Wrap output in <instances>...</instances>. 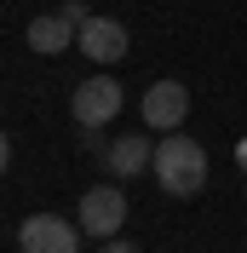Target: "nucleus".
Wrapping results in <instances>:
<instances>
[{"label":"nucleus","mask_w":247,"mask_h":253,"mask_svg":"<svg viewBox=\"0 0 247 253\" xmlns=\"http://www.w3.org/2000/svg\"><path fill=\"white\" fill-rule=\"evenodd\" d=\"M144 121L150 126H161V132H178L184 126V115H190V86L184 81H155L150 92H144Z\"/></svg>","instance_id":"obj_6"},{"label":"nucleus","mask_w":247,"mask_h":253,"mask_svg":"<svg viewBox=\"0 0 247 253\" xmlns=\"http://www.w3.org/2000/svg\"><path fill=\"white\" fill-rule=\"evenodd\" d=\"M104 167L115 178H132V173H144V167H155V144L138 138V132H126V138L104 144Z\"/></svg>","instance_id":"obj_8"},{"label":"nucleus","mask_w":247,"mask_h":253,"mask_svg":"<svg viewBox=\"0 0 247 253\" xmlns=\"http://www.w3.org/2000/svg\"><path fill=\"white\" fill-rule=\"evenodd\" d=\"M104 253H144V248H138V242H121V236H109V242H104Z\"/></svg>","instance_id":"obj_9"},{"label":"nucleus","mask_w":247,"mask_h":253,"mask_svg":"<svg viewBox=\"0 0 247 253\" xmlns=\"http://www.w3.org/2000/svg\"><path fill=\"white\" fill-rule=\"evenodd\" d=\"M69 110H75L81 132H98V126H109L115 115H121V86H115V75H92V81H81Z\"/></svg>","instance_id":"obj_4"},{"label":"nucleus","mask_w":247,"mask_h":253,"mask_svg":"<svg viewBox=\"0 0 247 253\" xmlns=\"http://www.w3.org/2000/svg\"><path fill=\"white\" fill-rule=\"evenodd\" d=\"M81 58H92V63H121L126 58V23H115V17L92 12L86 23H81Z\"/></svg>","instance_id":"obj_7"},{"label":"nucleus","mask_w":247,"mask_h":253,"mask_svg":"<svg viewBox=\"0 0 247 253\" xmlns=\"http://www.w3.org/2000/svg\"><path fill=\"white\" fill-rule=\"evenodd\" d=\"M86 6L81 0H69V6H58V12H41L23 29V41H29V52H41V58H58V52H69L75 46V35H81V23H86Z\"/></svg>","instance_id":"obj_2"},{"label":"nucleus","mask_w":247,"mask_h":253,"mask_svg":"<svg viewBox=\"0 0 247 253\" xmlns=\"http://www.w3.org/2000/svg\"><path fill=\"white\" fill-rule=\"evenodd\" d=\"M155 178H161V190H167L172 202H190V196H201V184H207V150H201L190 132H167V138L155 144Z\"/></svg>","instance_id":"obj_1"},{"label":"nucleus","mask_w":247,"mask_h":253,"mask_svg":"<svg viewBox=\"0 0 247 253\" xmlns=\"http://www.w3.org/2000/svg\"><path fill=\"white\" fill-rule=\"evenodd\" d=\"M81 230L92 242H109L126 230V196L115 184H92L86 196H81Z\"/></svg>","instance_id":"obj_3"},{"label":"nucleus","mask_w":247,"mask_h":253,"mask_svg":"<svg viewBox=\"0 0 247 253\" xmlns=\"http://www.w3.org/2000/svg\"><path fill=\"white\" fill-rule=\"evenodd\" d=\"M17 253H81V230L58 213H35L17 224Z\"/></svg>","instance_id":"obj_5"}]
</instances>
